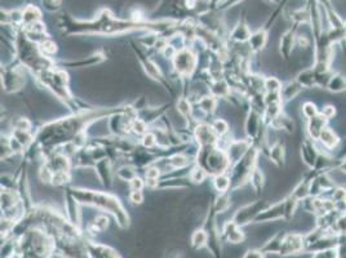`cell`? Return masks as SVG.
I'll list each match as a JSON object with an SVG mask.
<instances>
[{
  "label": "cell",
  "instance_id": "6da1fadb",
  "mask_svg": "<svg viewBox=\"0 0 346 258\" xmlns=\"http://www.w3.org/2000/svg\"><path fill=\"white\" fill-rule=\"evenodd\" d=\"M179 25L175 19H159L150 21L147 23L133 22L132 19H121L114 16L110 9L102 8L93 19L89 21H79L71 17L61 18V28L65 34L69 35H101L113 36L123 35L132 31H147V33L162 34L169 29H175Z\"/></svg>",
  "mask_w": 346,
  "mask_h": 258
},
{
  "label": "cell",
  "instance_id": "7a4b0ae2",
  "mask_svg": "<svg viewBox=\"0 0 346 258\" xmlns=\"http://www.w3.org/2000/svg\"><path fill=\"white\" fill-rule=\"evenodd\" d=\"M120 111H123V109L85 110L70 118L52 121L39 129L34 137L33 143H38L41 147H57V146L69 145L75 142L80 136L85 135V126H88L92 121L98 120L105 115L113 116L114 114H118Z\"/></svg>",
  "mask_w": 346,
  "mask_h": 258
},
{
  "label": "cell",
  "instance_id": "3957f363",
  "mask_svg": "<svg viewBox=\"0 0 346 258\" xmlns=\"http://www.w3.org/2000/svg\"><path fill=\"white\" fill-rule=\"evenodd\" d=\"M69 194H71L77 201L83 204H88L93 205L96 208L106 211L111 213L118 221V225L120 227L126 228L129 225V217L126 209L121 205L120 200L116 196L107 194V192L93 191V190H85V189H70Z\"/></svg>",
  "mask_w": 346,
  "mask_h": 258
},
{
  "label": "cell",
  "instance_id": "277c9868",
  "mask_svg": "<svg viewBox=\"0 0 346 258\" xmlns=\"http://www.w3.org/2000/svg\"><path fill=\"white\" fill-rule=\"evenodd\" d=\"M17 247L22 258H50L55 248V240L40 228H30L21 236Z\"/></svg>",
  "mask_w": 346,
  "mask_h": 258
},
{
  "label": "cell",
  "instance_id": "5b68a950",
  "mask_svg": "<svg viewBox=\"0 0 346 258\" xmlns=\"http://www.w3.org/2000/svg\"><path fill=\"white\" fill-rule=\"evenodd\" d=\"M196 165L203 168L208 176H218L228 172L231 162L228 152L217 146H204L199 147L196 154Z\"/></svg>",
  "mask_w": 346,
  "mask_h": 258
},
{
  "label": "cell",
  "instance_id": "8992f818",
  "mask_svg": "<svg viewBox=\"0 0 346 258\" xmlns=\"http://www.w3.org/2000/svg\"><path fill=\"white\" fill-rule=\"evenodd\" d=\"M36 78H38L39 82L43 83L44 87L51 89L65 104H69V102L72 101V96L69 91V87H67L69 78H67V74L63 70L56 69L53 66L51 69L41 71L40 74L36 75Z\"/></svg>",
  "mask_w": 346,
  "mask_h": 258
},
{
  "label": "cell",
  "instance_id": "52a82bcc",
  "mask_svg": "<svg viewBox=\"0 0 346 258\" xmlns=\"http://www.w3.org/2000/svg\"><path fill=\"white\" fill-rule=\"evenodd\" d=\"M258 151L260 150L256 146L252 145L250 147V150L234 164L233 169H231L230 174H229L231 182L230 189H238V187L243 186L247 182H250L253 170L256 169Z\"/></svg>",
  "mask_w": 346,
  "mask_h": 258
},
{
  "label": "cell",
  "instance_id": "ba28073f",
  "mask_svg": "<svg viewBox=\"0 0 346 258\" xmlns=\"http://www.w3.org/2000/svg\"><path fill=\"white\" fill-rule=\"evenodd\" d=\"M25 69L19 65L12 67H4L2 71V84L7 93H14L22 89L25 85Z\"/></svg>",
  "mask_w": 346,
  "mask_h": 258
},
{
  "label": "cell",
  "instance_id": "9c48e42d",
  "mask_svg": "<svg viewBox=\"0 0 346 258\" xmlns=\"http://www.w3.org/2000/svg\"><path fill=\"white\" fill-rule=\"evenodd\" d=\"M196 63H198L196 55L191 49H187V48L179 50L177 55L175 56V58H173L175 71L182 78H189L192 72L195 71Z\"/></svg>",
  "mask_w": 346,
  "mask_h": 258
},
{
  "label": "cell",
  "instance_id": "30bf717a",
  "mask_svg": "<svg viewBox=\"0 0 346 258\" xmlns=\"http://www.w3.org/2000/svg\"><path fill=\"white\" fill-rule=\"evenodd\" d=\"M269 205L270 203H267L266 200H256L253 203L247 204V205L242 207V208H239L235 212L233 221L238 226L243 227V226L248 225L250 222H253L258 214L261 213L264 209H266Z\"/></svg>",
  "mask_w": 346,
  "mask_h": 258
},
{
  "label": "cell",
  "instance_id": "8fae6325",
  "mask_svg": "<svg viewBox=\"0 0 346 258\" xmlns=\"http://www.w3.org/2000/svg\"><path fill=\"white\" fill-rule=\"evenodd\" d=\"M320 148H319L318 142L311 138L305 137L301 142V150H300V154H301L302 163L309 168V169H313L316 164V160H318L319 155H320Z\"/></svg>",
  "mask_w": 346,
  "mask_h": 258
},
{
  "label": "cell",
  "instance_id": "7c38bea8",
  "mask_svg": "<svg viewBox=\"0 0 346 258\" xmlns=\"http://www.w3.org/2000/svg\"><path fill=\"white\" fill-rule=\"evenodd\" d=\"M194 137H195L196 142L199 143V147H204V146H217L218 142V135L213 129L212 124L202 123L198 124L194 129Z\"/></svg>",
  "mask_w": 346,
  "mask_h": 258
},
{
  "label": "cell",
  "instance_id": "4fadbf2b",
  "mask_svg": "<svg viewBox=\"0 0 346 258\" xmlns=\"http://www.w3.org/2000/svg\"><path fill=\"white\" fill-rule=\"evenodd\" d=\"M286 218V204H284V199L282 201H278L275 204H270L266 209L258 214L255 218L253 222L261 223V222H275L278 220Z\"/></svg>",
  "mask_w": 346,
  "mask_h": 258
},
{
  "label": "cell",
  "instance_id": "5bb4252c",
  "mask_svg": "<svg viewBox=\"0 0 346 258\" xmlns=\"http://www.w3.org/2000/svg\"><path fill=\"white\" fill-rule=\"evenodd\" d=\"M305 248V238L297 233H289L284 235L279 254L289 255L301 252Z\"/></svg>",
  "mask_w": 346,
  "mask_h": 258
},
{
  "label": "cell",
  "instance_id": "9a60e30c",
  "mask_svg": "<svg viewBox=\"0 0 346 258\" xmlns=\"http://www.w3.org/2000/svg\"><path fill=\"white\" fill-rule=\"evenodd\" d=\"M318 145H320V147L323 148L322 151L326 152H333L335 150H337L341 145V138L338 137V135L336 133L335 129H332L331 126H327V128L324 129L323 132H322L320 137L319 140L316 141Z\"/></svg>",
  "mask_w": 346,
  "mask_h": 258
},
{
  "label": "cell",
  "instance_id": "2e32d148",
  "mask_svg": "<svg viewBox=\"0 0 346 258\" xmlns=\"http://www.w3.org/2000/svg\"><path fill=\"white\" fill-rule=\"evenodd\" d=\"M328 121L330 120L324 118L320 113L314 118L306 120V135H308V137L314 141H318L322 132L328 126Z\"/></svg>",
  "mask_w": 346,
  "mask_h": 258
},
{
  "label": "cell",
  "instance_id": "e0dca14e",
  "mask_svg": "<svg viewBox=\"0 0 346 258\" xmlns=\"http://www.w3.org/2000/svg\"><path fill=\"white\" fill-rule=\"evenodd\" d=\"M294 45H296V28L287 30L280 38L279 53L283 60L288 61L291 58Z\"/></svg>",
  "mask_w": 346,
  "mask_h": 258
},
{
  "label": "cell",
  "instance_id": "ac0fdd59",
  "mask_svg": "<svg viewBox=\"0 0 346 258\" xmlns=\"http://www.w3.org/2000/svg\"><path fill=\"white\" fill-rule=\"evenodd\" d=\"M252 141L251 140H238L233 141L230 143V146L228 147L226 152H228V157L230 159L231 163H236L245 152L250 150V147L252 146Z\"/></svg>",
  "mask_w": 346,
  "mask_h": 258
},
{
  "label": "cell",
  "instance_id": "d6986e66",
  "mask_svg": "<svg viewBox=\"0 0 346 258\" xmlns=\"http://www.w3.org/2000/svg\"><path fill=\"white\" fill-rule=\"evenodd\" d=\"M251 35H252V33H251L250 28H248V23L245 22L244 18H242L239 19V22L234 26L229 38L236 44H244V43H248Z\"/></svg>",
  "mask_w": 346,
  "mask_h": 258
},
{
  "label": "cell",
  "instance_id": "ffe728a7",
  "mask_svg": "<svg viewBox=\"0 0 346 258\" xmlns=\"http://www.w3.org/2000/svg\"><path fill=\"white\" fill-rule=\"evenodd\" d=\"M225 239L229 243H233V244H239L243 243L244 240V233L242 231V227L236 225L233 220L228 221V222L224 225V231H223Z\"/></svg>",
  "mask_w": 346,
  "mask_h": 258
},
{
  "label": "cell",
  "instance_id": "44dd1931",
  "mask_svg": "<svg viewBox=\"0 0 346 258\" xmlns=\"http://www.w3.org/2000/svg\"><path fill=\"white\" fill-rule=\"evenodd\" d=\"M267 157L270 162L275 164L277 167L282 168L286 164V146L282 141H277L274 145L267 148Z\"/></svg>",
  "mask_w": 346,
  "mask_h": 258
},
{
  "label": "cell",
  "instance_id": "7402d4cb",
  "mask_svg": "<svg viewBox=\"0 0 346 258\" xmlns=\"http://www.w3.org/2000/svg\"><path fill=\"white\" fill-rule=\"evenodd\" d=\"M87 250L91 258H120L113 248L92 242H88L87 244Z\"/></svg>",
  "mask_w": 346,
  "mask_h": 258
},
{
  "label": "cell",
  "instance_id": "603a6c76",
  "mask_svg": "<svg viewBox=\"0 0 346 258\" xmlns=\"http://www.w3.org/2000/svg\"><path fill=\"white\" fill-rule=\"evenodd\" d=\"M267 39H269V35H267L266 29H260V30L252 33L250 40H248V47H250L251 52L258 53L264 50V48L267 44Z\"/></svg>",
  "mask_w": 346,
  "mask_h": 258
},
{
  "label": "cell",
  "instance_id": "cb8c5ba5",
  "mask_svg": "<svg viewBox=\"0 0 346 258\" xmlns=\"http://www.w3.org/2000/svg\"><path fill=\"white\" fill-rule=\"evenodd\" d=\"M294 79L297 80V83H299L304 89L318 88V85H316V71L314 70L313 66L300 71Z\"/></svg>",
  "mask_w": 346,
  "mask_h": 258
},
{
  "label": "cell",
  "instance_id": "d4e9b609",
  "mask_svg": "<svg viewBox=\"0 0 346 258\" xmlns=\"http://www.w3.org/2000/svg\"><path fill=\"white\" fill-rule=\"evenodd\" d=\"M267 126L275 129V131H282V132L286 133H293L294 132V120L289 115H287L286 113H282L280 115H278L274 120H271V123Z\"/></svg>",
  "mask_w": 346,
  "mask_h": 258
},
{
  "label": "cell",
  "instance_id": "484cf974",
  "mask_svg": "<svg viewBox=\"0 0 346 258\" xmlns=\"http://www.w3.org/2000/svg\"><path fill=\"white\" fill-rule=\"evenodd\" d=\"M41 21V11L36 6L29 4L22 9V28L31 26Z\"/></svg>",
  "mask_w": 346,
  "mask_h": 258
},
{
  "label": "cell",
  "instance_id": "4316f807",
  "mask_svg": "<svg viewBox=\"0 0 346 258\" xmlns=\"http://www.w3.org/2000/svg\"><path fill=\"white\" fill-rule=\"evenodd\" d=\"M302 91H304V88H302L301 85L297 83L296 79L289 80V82H287L286 84H283V87H282L280 96H282L283 102H288L296 98V97L299 96Z\"/></svg>",
  "mask_w": 346,
  "mask_h": 258
},
{
  "label": "cell",
  "instance_id": "83f0119b",
  "mask_svg": "<svg viewBox=\"0 0 346 258\" xmlns=\"http://www.w3.org/2000/svg\"><path fill=\"white\" fill-rule=\"evenodd\" d=\"M328 92L331 93H342L346 92V78L340 72H333L332 78L330 79V83L327 85Z\"/></svg>",
  "mask_w": 346,
  "mask_h": 258
},
{
  "label": "cell",
  "instance_id": "f1b7e54d",
  "mask_svg": "<svg viewBox=\"0 0 346 258\" xmlns=\"http://www.w3.org/2000/svg\"><path fill=\"white\" fill-rule=\"evenodd\" d=\"M97 169V174H98L100 179L104 182L105 185H111V168L110 162L107 159H101L94 164Z\"/></svg>",
  "mask_w": 346,
  "mask_h": 258
},
{
  "label": "cell",
  "instance_id": "f546056e",
  "mask_svg": "<svg viewBox=\"0 0 346 258\" xmlns=\"http://www.w3.org/2000/svg\"><path fill=\"white\" fill-rule=\"evenodd\" d=\"M211 93L216 98H228L231 93V89L228 83L223 79H217L211 85Z\"/></svg>",
  "mask_w": 346,
  "mask_h": 258
},
{
  "label": "cell",
  "instance_id": "4dcf8cb0",
  "mask_svg": "<svg viewBox=\"0 0 346 258\" xmlns=\"http://www.w3.org/2000/svg\"><path fill=\"white\" fill-rule=\"evenodd\" d=\"M107 226H109V218H107V216L101 214V216H97V217L94 218L93 222L89 223L87 230H88V233H91L92 235H96V234H100L102 233V231L106 230Z\"/></svg>",
  "mask_w": 346,
  "mask_h": 258
},
{
  "label": "cell",
  "instance_id": "1f68e13d",
  "mask_svg": "<svg viewBox=\"0 0 346 258\" xmlns=\"http://www.w3.org/2000/svg\"><path fill=\"white\" fill-rule=\"evenodd\" d=\"M209 240V235L206 230L201 228V230L194 231V234L191 235V245L195 249H201V248L206 247L207 243Z\"/></svg>",
  "mask_w": 346,
  "mask_h": 258
},
{
  "label": "cell",
  "instance_id": "d6a6232c",
  "mask_svg": "<svg viewBox=\"0 0 346 258\" xmlns=\"http://www.w3.org/2000/svg\"><path fill=\"white\" fill-rule=\"evenodd\" d=\"M213 186H214V189L220 192V194L228 192L231 187L230 177H229L226 173L218 174V176H214L213 177Z\"/></svg>",
  "mask_w": 346,
  "mask_h": 258
},
{
  "label": "cell",
  "instance_id": "836d02e7",
  "mask_svg": "<svg viewBox=\"0 0 346 258\" xmlns=\"http://www.w3.org/2000/svg\"><path fill=\"white\" fill-rule=\"evenodd\" d=\"M38 45H39V50L41 52V55L48 58L53 57V56H55L58 50L57 44H56L55 41H53L51 38L45 39V40H43L41 43H39Z\"/></svg>",
  "mask_w": 346,
  "mask_h": 258
},
{
  "label": "cell",
  "instance_id": "e575fe53",
  "mask_svg": "<svg viewBox=\"0 0 346 258\" xmlns=\"http://www.w3.org/2000/svg\"><path fill=\"white\" fill-rule=\"evenodd\" d=\"M250 184H251V187H252L256 192H260L262 189H264L265 176H264V173H262V170L258 169L257 167H256V169L253 170L252 176H251V178H250Z\"/></svg>",
  "mask_w": 346,
  "mask_h": 258
},
{
  "label": "cell",
  "instance_id": "d590c367",
  "mask_svg": "<svg viewBox=\"0 0 346 258\" xmlns=\"http://www.w3.org/2000/svg\"><path fill=\"white\" fill-rule=\"evenodd\" d=\"M201 110H203L206 114H213L216 107H217V98L214 96H206L202 97L201 101L198 102Z\"/></svg>",
  "mask_w": 346,
  "mask_h": 258
},
{
  "label": "cell",
  "instance_id": "8d00e7d4",
  "mask_svg": "<svg viewBox=\"0 0 346 258\" xmlns=\"http://www.w3.org/2000/svg\"><path fill=\"white\" fill-rule=\"evenodd\" d=\"M230 204V196H229L228 192H224V194H220L218 198L216 199V201H214L213 211L216 213H224V212L228 211Z\"/></svg>",
  "mask_w": 346,
  "mask_h": 258
},
{
  "label": "cell",
  "instance_id": "74e56055",
  "mask_svg": "<svg viewBox=\"0 0 346 258\" xmlns=\"http://www.w3.org/2000/svg\"><path fill=\"white\" fill-rule=\"evenodd\" d=\"M319 113H320V111H319L318 106H316L313 101H305L301 105V115L304 116L306 120L314 118V116L318 115Z\"/></svg>",
  "mask_w": 346,
  "mask_h": 258
},
{
  "label": "cell",
  "instance_id": "f35d334b",
  "mask_svg": "<svg viewBox=\"0 0 346 258\" xmlns=\"http://www.w3.org/2000/svg\"><path fill=\"white\" fill-rule=\"evenodd\" d=\"M141 63H142L143 69H145L146 74H147L149 76H151L155 80H159L160 78H162V75H160V71L157 67V65H155L154 62H151L149 58H141Z\"/></svg>",
  "mask_w": 346,
  "mask_h": 258
},
{
  "label": "cell",
  "instance_id": "ab89813d",
  "mask_svg": "<svg viewBox=\"0 0 346 258\" xmlns=\"http://www.w3.org/2000/svg\"><path fill=\"white\" fill-rule=\"evenodd\" d=\"M282 82L275 76L265 78V93H278L282 91Z\"/></svg>",
  "mask_w": 346,
  "mask_h": 258
},
{
  "label": "cell",
  "instance_id": "60d3db41",
  "mask_svg": "<svg viewBox=\"0 0 346 258\" xmlns=\"http://www.w3.org/2000/svg\"><path fill=\"white\" fill-rule=\"evenodd\" d=\"M105 60V56L102 55L101 52L96 53V55L91 56V57L88 58V60H80V61H77V62H70L69 65L70 66L75 67V66H82V67H88V66H92V65H94V63H98L101 62V61Z\"/></svg>",
  "mask_w": 346,
  "mask_h": 258
},
{
  "label": "cell",
  "instance_id": "b9f144b4",
  "mask_svg": "<svg viewBox=\"0 0 346 258\" xmlns=\"http://www.w3.org/2000/svg\"><path fill=\"white\" fill-rule=\"evenodd\" d=\"M207 176H208V174H207V172L203 169V168H201L199 165H195V167L190 170L189 179L192 182V184L198 185V184H202V182L207 178Z\"/></svg>",
  "mask_w": 346,
  "mask_h": 258
},
{
  "label": "cell",
  "instance_id": "7bdbcfd3",
  "mask_svg": "<svg viewBox=\"0 0 346 258\" xmlns=\"http://www.w3.org/2000/svg\"><path fill=\"white\" fill-rule=\"evenodd\" d=\"M63 0H40L41 9H44L48 13H56L62 8Z\"/></svg>",
  "mask_w": 346,
  "mask_h": 258
},
{
  "label": "cell",
  "instance_id": "ee69618b",
  "mask_svg": "<svg viewBox=\"0 0 346 258\" xmlns=\"http://www.w3.org/2000/svg\"><path fill=\"white\" fill-rule=\"evenodd\" d=\"M116 176L119 177L123 181H132L135 177H137V173H136L135 168L129 167V165H126V167H121L116 170Z\"/></svg>",
  "mask_w": 346,
  "mask_h": 258
},
{
  "label": "cell",
  "instance_id": "f6af8a7d",
  "mask_svg": "<svg viewBox=\"0 0 346 258\" xmlns=\"http://www.w3.org/2000/svg\"><path fill=\"white\" fill-rule=\"evenodd\" d=\"M177 110H179V113L181 114L182 116H185V118L191 115L192 109H191V104H190L189 99L180 98L179 101H177Z\"/></svg>",
  "mask_w": 346,
  "mask_h": 258
},
{
  "label": "cell",
  "instance_id": "bcb514c9",
  "mask_svg": "<svg viewBox=\"0 0 346 258\" xmlns=\"http://www.w3.org/2000/svg\"><path fill=\"white\" fill-rule=\"evenodd\" d=\"M212 126L216 131V133L218 135V137H223V136H226L229 132V124L226 123L224 119H216V120L212 123Z\"/></svg>",
  "mask_w": 346,
  "mask_h": 258
},
{
  "label": "cell",
  "instance_id": "7dc6e473",
  "mask_svg": "<svg viewBox=\"0 0 346 258\" xmlns=\"http://www.w3.org/2000/svg\"><path fill=\"white\" fill-rule=\"evenodd\" d=\"M142 145L145 148H153L158 145L157 136L153 132H147L145 136H142Z\"/></svg>",
  "mask_w": 346,
  "mask_h": 258
},
{
  "label": "cell",
  "instance_id": "c3c4849f",
  "mask_svg": "<svg viewBox=\"0 0 346 258\" xmlns=\"http://www.w3.org/2000/svg\"><path fill=\"white\" fill-rule=\"evenodd\" d=\"M311 45V39L309 36H306L305 34H300L296 35V47H299L300 49H309V47Z\"/></svg>",
  "mask_w": 346,
  "mask_h": 258
},
{
  "label": "cell",
  "instance_id": "681fc988",
  "mask_svg": "<svg viewBox=\"0 0 346 258\" xmlns=\"http://www.w3.org/2000/svg\"><path fill=\"white\" fill-rule=\"evenodd\" d=\"M31 121L26 118H18L14 120L13 129H19V131H31Z\"/></svg>",
  "mask_w": 346,
  "mask_h": 258
},
{
  "label": "cell",
  "instance_id": "f907efd6",
  "mask_svg": "<svg viewBox=\"0 0 346 258\" xmlns=\"http://www.w3.org/2000/svg\"><path fill=\"white\" fill-rule=\"evenodd\" d=\"M129 201L133 204V205H140L143 201V192L142 190H137V191H131L129 192Z\"/></svg>",
  "mask_w": 346,
  "mask_h": 258
},
{
  "label": "cell",
  "instance_id": "816d5d0a",
  "mask_svg": "<svg viewBox=\"0 0 346 258\" xmlns=\"http://www.w3.org/2000/svg\"><path fill=\"white\" fill-rule=\"evenodd\" d=\"M320 114L324 116V118H327L328 120H331V119L336 116V107L331 104L324 105V106L322 107Z\"/></svg>",
  "mask_w": 346,
  "mask_h": 258
},
{
  "label": "cell",
  "instance_id": "f5cc1de1",
  "mask_svg": "<svg viewBox=\"0 0 346 258\" xmlns=\"http://www.w3.org/2000/svg\"><path fill=\"white\" fill-rule=\"evenodd\" d=\"M242 2L243 0H221L220 4H218L217 8L214 9V11H226V9L231 8V7L238 6Z\"/></svg>",
  "mask_w": 346,
  "mask_h": 258
},
{
  "label": "cell",
  "instance_id": "db71d44e",
  "mask_svg": "<svg viewBox=\"0 0 346 258\" xmlns=\"http://www.w3.org/2000/svg\"><path fill=\"white\" fill-rule=\"evenodd\" d=\"M160 176V169L154 165H150V167L146 168L145 170V177L146 179H158Z\"/></svg>",
  "mask_w": 346,
  "mask_h": 258
},
{
  "label": "cell",
  "instance_id": "11a10c76",
  "mask_svg": "<svg viewBox=\"0 0 346 258\" xmlns=\"http://www.w3.org/2000/svg\"><path fill=\"white\" fill-rule=\"evenodd\" d=\"M145 186V182L140 178V177H135L132 181H129V189L131 191H137V190H142Z\"/></svg>",
  "mask_w": 346,
  "mask_h": 258
},
{
  "label": "cell",
  "instance_id": "9f6ffc18",
  "mask_svg": "<svg viewBox=\"0 0 346 258\" xmlns=\"http://www.w3.org/2000/svg\"><path fill=\"white\" fill-rule=\"evenodd\" d=\"M335 170H337V172H340L341 174L346 176V157L338 158V159H336Z\"/></svg>",
  "mask_w": 346,
  "mask_h": 258
},
{
  "label": "cell",
  "instance_id": "6f0895ef",
  "mask_svg": "<svg viewBox=\"0 0 346 258\" xmlns=\"http://www.w3.org/2000/svg\"><path fill=\"white\" fill-rule=\"evenodd\" d=\"M243 258H264L262 250H248Z\"/></svg>",
  "mask_w": 346,
  "mask_h": 258
},
{
  "label": "cell",
  "instance_id": "680465c9",
  "mask_svg": "<svg viewBox=\"0 0 346 258\" xmlns=\"http://www.w3.org/2000/svg\"><path fill=\"white\" fill-rule=\"evenodd\" d=\"M342 30H343V33H345V36H346V21H345V22H343V26H342Z\"/></svg>",
  "mask_w": 346,
  "mask_h": 258
},
{
  "label": "cell",
  "instance_id": "91938a15",
  "mask_svg": "<svg viewBox=\"0 0 346 258\" xmlns=\"http://www.w3.org/2000/svg\"><path fill=\"white\" fill-rule=\"evenodd\" d=\"M265 2H269V3H277L278 0H265Z\"/></svg>",
  "mask_w": 346,
  "mask_h": 258
}]
</instances>
